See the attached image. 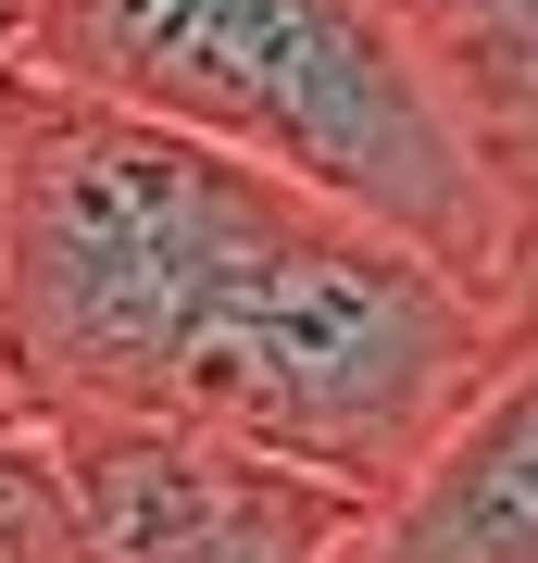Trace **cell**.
Instances as JSON below:
<instances>
[{
  "label": "cell",
  "instance_id": "1",
  "mask_svg": "<svg viewBox=\"0 0 538 563\" xmlns=\"http://www.w3.org/2000/svg\"><path fill=\"white\" fill-rule=\"evenodd\" d=\"M13 63L388 225L488 301L514 276V213L376 0H39Z\"/></svg>",
  "mask_w": 538,
  "mask_h": 563
},
{
  "label": "cell",
  "instance_id": "2",
  "mask_svg": "<svg viewBox=\"0 0 538 563\" xmlns=\"http://www.w3.org/2000/svg\"><path fill=\"white\" fill-rule=\"evenodd\" d=\"M501 363L514 351H501L488 288L439 276L426 251H400L388 225L314 188H263V213L226 239L163 351L151 413L276 451L351 501H388Z\"/></svg>",
  "mask_w": 538,
  "mask_h": 563
},
{
  "label": "cell",
  "instance_id": "3",
  "mask_svg": "<svg viewBox=\"0 0 538 563\" xmlns=\"http://www.w3.org/2000/svg\"><path fill=\"white\" fill-rule=\"evenodd\" d=\"M263 188L288 176L0 63V401L151 413L163 351Z\"/></svg>",
  "mask_w": 538,
  "mask_h": 563
},
{
  "label": "cell",
  "instance_id": "4",
  "mask_svg": "<svg viewBox=\"0 0 538 563\" xmlns=\"http://www.w3.org/2000/svg\"><path fill=\"white\" fill-rule=\"evenodd\" d=\"M88 563H239V551H339L363 501L276 451L200 439L163 413H51Z\"/></svg>",
  "mask_w": 538,
  "mask_h": 563
},
{
  "label": "cell",
  "instance_id": "5",
  "mask_svg": "<svg viewBox=\"0 0 538 563\" xmlns=\"http://www.w3.org/2000/svg\"><path fill=\"white\" fill-rule=\"evenodd\" d=\"M326 563H538V351L501 363Z\"/></svg>",
  "mask_w": 538,
  "mask_h": 563
},
{
  "label": "cell",
  "instance_id": "6",
  "mask_svg": "<svg viewBox=\"0 0 538 563\" xmlns=\"http://www.w3.org/2000/svg\"><path fill=\"white\" fill-rule=\"evenodd\" d=\"M376 13L414 38L439 101L463 113L501 213H514V251H526L538 239V0H376Z\"/></svg>",
  "mask_w": 538,
  "mask_h": 563
},
{
  "label": "cell",
  "instance_id": "7",
  "mask_svg": "<svg viewBox=\"0 0 538 563\" xmlns=\"http://www.w3.org/2000/svg\"><path fill=\"white\" fill-rule=\"evenodd\" d=\"M0 563H88L51 413H25V401H0Z\"/></svg>",
  "mask_w": 538,
  "mask_h": 563
},
{
  "label": "cell",
  "instance_id": "8",
  "mask_svg": "<svg viewBox=\"0 0 538 563\" xmlns=\"http://www.w3.org/2000/svg\"><path fill=\"white\" fill-rule=\"evenodd\" d=\"M501 351H538V239L514 251V276H501Z\"/></svg>",
  "mask_w": 538,
  "mask_h": 563
},
{
  "label": "cell",
  "instance_id": "9",
  "mask_svg": "<svg viewBox=\"0 0 538 563\" xmlns=\"http://www.w3.org/2000/svg\"><path fill=\"white\" fill-rule=\"evenodd\" d=\"M239 563H326V551H239Z\"/></svg>",
  "mask_w": 538,
  "mask_h": 563
}]
</instances>
